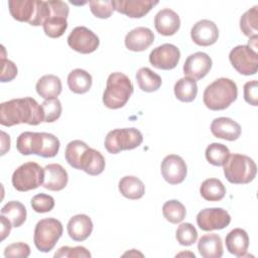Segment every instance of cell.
I'll use <instances>...</instances> for the list:
<instances>
[{"label":"cell","instance_id":"15","mask_svg":"<svg viewBox=\"0 0 258 258\" xmlns=\"http://www.w3.org/2000/svg\"><path fill=\"white\" fill-rule=\"evenodd\" d=\"M192 41L201 46L214 44L219 37V29L215 22L209 19H202L194 24L190 30Z\"/></svg>","mask_w":258,"mask_h":258},{"label":"cell","instance_id":"17","mask_svg":"<svg viewBox=\"0 0 258 258\" xmlns=\"http://www.w3.org/2000/svg\"><path fill=\"white\" fill-rule=\"evenodd\" d=\"M154 40L153 32L143 26L130 30L125 36V46L131 51H143L147 49Z\"/></svg>","mask_w":258,"mask_h":258},{"label":"cell","instance_id":"26","mask_svg":"<svg viewBox=\"0 0 258 258\" xmlns=\"http://www.w3.org/2000/svg\"><path fill=\"white\" fill-rule=\"evenodd\" d=\"M35 89L37 94L44 100L56 98L61 93V81L54 75H45L37 81Z\"/></svg>","mask_w":258,"mask_h":258},{"label":"cell","instance_id":"4","mask_svg":"<svg viewBox=\"0 0 258 258\" xmlns=\"http://www.w3.org/2000/svg\"><path fill=\"white\" fill-rule=\"evenodd\" d=\"M133 94V85L123 73H112L106 84L103 94V103L109 109L122 108Z\"/></svg>","mask_w":258,"mask_h":258},{"label":"cell","instance_id":"18","mask_svg":"<svg viewBox=\"0 0 258 258\" xmlns=\"http://www.w3.org/2000/svg\"><path fill=\"white\" fill-rule=\"evenodd\" d=\"M211 132L217 138L234 141L241 135V126L231 118L219 117L213 120Z\"/></svg>","mask_w":258,"mask_h":258},{"label":"cell","instance_id":"21","mask_svg":"<svg viewBox=\"0 0 258 258\" xmlns=\"http://www.w3.org/2000/svg\"><path fill=\"white\" fill-rule=\"evenodd\" d=\"M93 222L85 214H79L72 217L68 223V234L71 239L77 242L85 241L93 231Z\"/></svg>","mask_w":258,"mask_h":258},{"label":"cell","instance_id":"28","mask_svg":"<svg viewBox=\"0 0 258 258\" xmlns=\"http://www.w3.org/2000/svg\"><path fill=\"white\" fill-rule=\"evenodd\" d=\"M92 76L85 70H73L68 76V86L75 94H85L92 87Z\"/></svg>","mask_w":258,"mask_h":258},{"label":"cell","instance_id":"39","mask_svg":"<svg viewBox=\"0 0 258 258\" xmlns=\"http://www.w3.org/2000/svg\"><path fill=\"white\" fill-rule=\"evenodd\" d=\"M175 238L180 245L190 246L197 241L198 232L190 223H181L176 229Z\"/></svg>","mask_w":258,"mask_h":258},{"label":"cell","instance_id":"47","mask_svg":"<svg viewBox=\"0 0 258 258\" xmlns=\"http://www.w3.org/2000/svg\"><path fill=\"white\" fill-rule=\"evenodd\" d=\"M0 221H1V240H4L7 236H9L11 228L13 226L10 223V221L3 215H1Z\"/></svg>","mask_w":258,"mask_h":258},{"label":"cell","instance_id":"43","mask_svg":"<svg viewBox=\"0 0 258 258\" xmlns=\"http://www.w3.org/2000/svg\"><path fill=\"white\" fill-rule=\"evenodd\" d=\"M2 55H1V77L0 80L2 83H6V82H10L12 80H14L17 76V67L16 64L7 59L5 57V48L2 45Z\"/></svg>","mask_w":258,"mask_h":258},{"label":"cell","instance_id":"6","mask_svg":"<svg viewBox=\"0 0 258 258\" xmlns=\"http://www.w3.org/2000/svg\"><path fill=\"white\" fill-rule=\"evenodd\" d=\"M62 225L54 218H45L37 222L33 242L38 251L46 253L53 249L56 242L62 235Z\"/></svg>","mask_w":258,"mask_h":258},{"label":"cell","instance_id":"10","mask_svg":"<svg viewBox=\"0 0 258 258\" xmlns=\"http://www.w3.org/2000/svg\"><path fill=\"white\" fill-rule=\"evenodd\" d=\"M68 44L74 50L88 54L95 51L100 44L99 37L85 26H77L68 36Z\"/></svg>","mask_w":258,"mask_h":258},{"label":"cell","instance_id":"40","mask_svg":"<svg viewBox=\"0 0 258 258\" xmlns=\"http://www.w3.org/2000/svg\"><path fill=\"white\" fill-rule=\"evenodd\" d=\"M59 140L53 134L42 132V145L39 156L49 158L54 157L59 150Z\"/></svg>","mask_w":258,"mask_h":258},{"label":"cell","instance_id":"44","mask_svg":"<svg viewBox=\"0 0 258 258\" xmlns=\"http://www.w3.org/2000/svg\"><path fill=\"white\" fill-rule=\"evenodd\" d=\"M30 255V247L28 244L23 242L12 243L4 249V256L6 258L21 257L27 258Z\"/></svg>","mask_w":258,"mask_h":258},{"label":"cell","instance_id":"23","mask_svg":"<svg viewBox=\"0 0 258 258\" xmlns=\"http://www.w3.org/2000/svg\"><path fill=\"white\" fill-rule=\"evenodd\" d=\"M42 145V132L26 131L21 133L16 140V148L22 155L35 154L39 156Z\"/></svg>","mask_w":258,"mask_h":258},{"label":"cell","instance_id":"5","mask_svg":"<svg viewBox=\"0 0 258 258\" xmlns=\"http://www.w3.org/2000/svg\"><path fill=\"white\" fill-rule=\"evenodd\" d=\"M224 166V174L227 180L235 184H245L252 181L257 172L256 163L247 155L230 154Z\"/></svg>","mask_w":258,"mask_h":258},{"label":"cell","instance_id":"22","mask_svg":"<svg viewBox=\"0 0 258 258\" xmlns=\"http://www.w3.org/2000/svg\"><path fill=\"white\" fill-rule=\"evenodd\" d=\"M226 247L231 254L237 257L246 256L249 247V237L247 232L241 228H236L230 231L226 236Z\"/></svg>","mask_w":258,"mask_h":258},{"label":"cell","instance_id":"38","mask_svg":"<svg viewBox=\"0 0 258 258\" xmlns=\"http://www.w3.org/2000/svg\"><path fill=\"white\" fill-rule=\"evenodd\" d=\"M43 111V122L51 123L56 121L61 115V104L57 98L46 99L41 103Z\"/></svg>","mask_w":258,"mask_h":258},{"label":"cell","instance_id":"36","mask_svg":"<svg viewBox=\"0 0 258 258\" xmlns=\"http://www.w3.org/2000/svg\"><path fill=\"white\" fill-rule=\"evenodd\" d=\"M240 29L248 37L257 35L258 32V6L247 10L240 18Z\"/></svg>","mask_w":258,"mask_h":258},{"label":"cell","instance_id":"30","mask_svg":"<svg viewBox=\"0 0 258 258\" xmlns=\"http://www.w3.org/2000/svg\"><path fill=\"white\" fill-rule=\"evenodd\" d=\"M200 194L206 201L218 202L224 199L226 195V187L220 179L208 178L202 182Z\"/></svg>","mask_w":258,"mask_h":258},{"label":"cell","instance_id":"14","mask_svg":"<svg viewBox=\"0 0 258 258\" xmlns=\"http://www.w3.org/2000/svg\"><path fill=\"white\" fill-rule=\"evenodd\" d=\"M212 64V58L207 53L198 51L186 57L183 64V74L185 77L198 81L208 75Z\"/></svg>","mask_w":258,"mask_h":258},{"label":"cell","instance_id":"7","mask_svg":"<svg viewBox=\"0 0 258 258\" xmlns=\"http://www.w3.org/2000/svg\"><path fill=\"white\" fill-rule=\"evenodd\" d=\"M12 185L18 191H28L43 184L44 168L28 161L17 167L12 174Z\"/></svg>","mask_w":258,"mask_h":258},{"label":"cell","instance_id":"11","mask_svg":"<svg viewBox=\"0 0 258 258\" xmlns=\"http://www.w3.org/2000/svg\"><path fill=\"white\" fill-rule=\"evenodd\" d=\"M231 216L222 208H207L197 216V224L203 231L222 230L229 226Z\"/></svg>","mask_w":258,"mask_h":258},{"label":"cell","instance_id":"46","mask_svg":"<svg viewBox=\"0 0 258 258\" xmlns=\"http://www.w3.org/2000/svg\"><path fill=\"white\" fill-rule=\"evenodd\" d=\"M244 99L252 106L258 105V83L256 80L247 82L244 85Z\"/></svg>","mask_w":258,"mask_h":258},{"label":"cell","instance_id":"16","mask_svg":"<svg viewBox=\"0 0 258 258\" xmlns=\"http://www.w3.org/2000/svg\"><path fill=\"white\" fill-rule=\"evenodd\" d=\"M158 1L153 0H115L114 9L121 14L131 18H141L145 16Z\"/></svg>","mask_w":258,"mask_h":258},{"label":"cell","instance_id":"20","mask_svg":"<svg viewBox=\"0 0 258 258\" xmlns=\"http://www.w3.org/2000/svg\"><path fill=\"white\" fill-rule=\"evenodd\" d=\"M69 180L67 170L58 163H50L44 167V180L42 186L48 190L58 191L63 189Z\"/></svg>","mask_w":258,"mask_h":258},{"label":"cell","instance_id":"31","mask_svg":"<svg viewBox=\"0 0 258 258\" xmlns=\"http://www.w3.org/2000/svg\"><path fill=\"white\" fill-rule=\"evenodd\" d=\"M173 90L177 100L184 103L192 102L198 94L197 81L188 77L181 78L175 83Z\"/></svg>","mask_w":258,"mask_h":258},{"label":"cell","instance_id":"27","mask_svg":"<svg viewBox=\"0 0 258 258\" xmlns=\"http://www.w3.org/2000/svg\"><path fill=\"white\" fill-rule=\"evenodd\" d=\"M121 195L129 200H139L145 194V186L142 180L133 175L123 176L118 184Z\"/></svg>","mask_w":258,"mask_h":258},{"label":"cell","instance_id":"42","mask_svg":"<svg viewBox=\"0 0 258 258\" xmlns=\"http://www.w3.org/2000/svg\"><path fill=\"white\" fill-rule=\"evenodd\" d=\"M90 9L91 12L98 18H109L114 9L113 1L106 0V1H90Z\"/></svg>","mask_w":258,"mask_h":258},{"label":"cell","instance_id":"41","mask_svg":"<svg viewBox=\"0 0 258 258\" xmlns=\"http://www.w3.org/2000/svg\"><path fill=\"white\" fill-rule=\"evenodd\" d=\"M31 207L36 213H47L54 208V199L46 194L35 195L31 199Z\"/></svg>","mask_w":258,"mask_h":258},{"label":"cell","instance_id":"9","mask_svg":"<svg viewBox=\"0 0 258 258\" xmlns=\"http://www.w3.org/2000/svg\"><path fill=\"white\" fill-rule=\"evenodd\" d=\"M233 68L241 75L251 76L257 73L258 53L249 45H237L229 53Z\"/></svg>","mask_w":258,"mask_h":258},{"label":"cell","instance_id":"1","mask_svg":"<svg viewBox=\"0 0 258 258\" xmlns=\"http://www.w3.org/2000/svg\"><path fill=\"white\" fill-rule=\"evenodd\" d=\"M43 122V111L35 99L25 97L12 99L0 105V124L6 127L26 123L38 125Z\"/></svg>","mask_w":258,"mask_h":258},{"label":"cell","instance_id":"48","mask_svg":"<svg viewBox=\"0 0 258 258\" xmlns=\"http://www.w3.org/2000/svg\"><path fill=\"white\" fill-rule=\"evenodd\" d=\"M1 155H4L10 149V136L1 131Z\"/></svg>","mask_w":258,"mask_h":258},{"label":"cell","instance_id":"19","mask_svg":"<svg viewBox=\"0 0 258 258\" xmlns=\"http://www.w3.org/2000/svg\"><path fill=\"white\" fill-rule=\"evenodd\" d=\"M154 26L156 31L161 35H173L179 29L180 19L176 12L169 8H164L156 13Z\"/></svg>","mask_w":258,"mask_h":258},{"label":"cell","instance_id":"12","mask_svg":"<svg viewBox=\"0 0 258 258\" xmlns=\"http://www.w3.org/2000/svg\"><path fill=\"white\" fill-rule=\"evenodd\" d=\"M180 58L179 49L170 43H164L155 47L149 54L150 63L159 70L174 69Z\"/></svg>","mask_w":258,"mask_h":258},{"label":"cell","instance_id":"24","mask_svg":"<svg viewBox=\"0 0 258 258\" xmlns=\"http://www.w3.org/2000/svg\"><path fill=\"white\" fill-rule=\"evenodd\" d=\"M198 250L204 258H220L223 256V242L218 234L203 235L198 242Z\"/></svg>","mask_w":258,"mask_h":258},{"label":"cell","instance_id":"8","mask_svg":"<svg viewBox=\"0 0 258 258\" xmlns=\"http://www.w3.org/2000/svg\"><path fill=\"white\" fill-rule=\"evenodd\" d=\"M142 141V133L136 128L114 129L106 135L105 148L109 153L117 154L122 150H131L138 147Z\"/></svg>","mask_w":258,"mask_h":258},{"label":"cell","instance_id":"3","mask_svg":"<svg viewBox=\"0 0 258 258\" xmlns=\"http://www.w3.org/2000/svg\"><path fill=\"white\" fill-rule=\"evenodd\" d=\"M11 16L20 22L39 26L49 18L50 10L47 1L37 0H10L8 1Z\"/></svg>","mask_w":258,"mask_h":258},{"label":"cell","instance_id":"37","mask_svg":"<svg viewBox=\"0 0 258 258\" xmlns=\"http://www.w3.org/2000/svg\"><path fill=\"white\" fill-rule=\"evenodd\" d=\"M42 26L45 35L50 38H57L60 37L67 30L68 21L64 17L50 15Z\"/></svg>","mask_w":258,"mask_h":258},{"label":"cell","instance_id":"13","mask_svg":"<svg viewBox=\"0 0 258 258\" xmlns=\"http://www.w3.org/2000/svg\"><path fill=\"white\" fill-rule=\"evenodd\" d=\"M160 171L165 181L170 184H178L184 180L187 167L185 161L179 155L169 154L163 158Z\"/></svg>","mask_w":258,"mask_h":258},{"label":"cell","instance_id":"25","mask_svg":"<svg viewBox=\"0 0 258 258\" xmlns=\"http://www.w3.org/2000/svg\"><path fill=\"white\" fill-rule=\"evenodd\" d=\"M105 158L101 152L89 147L81 160V170L90 175H99L105 169Z\"/></svg>","mask_w":258,"mask_h":258},{"label":"cell","instance_id":"34","mask_svg":"<svg viewBox=\"0 0 258 258\" xmlns=\"http://www.w3.org/2000/svg\"><path fill=\"white\" fill-rule=\"evenodd\" d=\"M163 217L171 224L180 223L186 215L185 207L177 200H170L162 206Z\"/></svg>","mask_w":258,"mask_h":258},{"label":"cell","instance_id":"32","mask_svg":"<svg viewBox=\"0 0 258 258\" xmlns=\"http://www.w3.org/2000/svg\"><path fill=\"white\" fill-rule=\"evenodd\" d=\"M1 215L5 216L13 227H20L26 220L27 212L23 204L18 201H10L1 209Z\"/></svg>","mask_w":258,"mask_h":258},{"label":"cell","instance_id":"35","mask_svg":"<svg viewBox=\"0 0 258 258\" xmlns=\"http://www.w3.org/2000/svg\"><path fill=\"white\" fill-rule=\"evenodd\" d=\"M205 154L207 160L211 164L215 166H223L230 155V150L226 145L215 142L208 145Z\"/></svg>","mask_w":258,"mask_h":258},{"label":"cell","instance_id":"2","mask_svg":"<svg viewBox=\"0 0 258 258\" xmlns=\"http://www.w3.org/2000/svg\"><path fill=\"white\" fill-rule=\"evenodd\" d=\"M237 97L238 89L236 83L227 78H220L205 89L203 101L208 109L220 111L228 108Z\"/></svg>","mask_w":258,"mask_h":258},{"label":"cell","instance_id":"29","mask_svg":"<svg viewBox=\"0 0 258 258\" xmlns=\"http://www.w3.org/2000/svg\"><path fill=\"white\" fill-rule=\"evenodd\" d=\"M136 81H137L138 87L143 92H147V93L157 91L162 84V80L160 76L146 67L141 68L137 71Z\"/></svg>","mask_w":258,"mask_h":258},{"label":"cell","instance_id":"33","mask_svg":"<svg viewBox=\"0 0 258 258\" xmlns=\"http://www.w3.org/2000/svg\"><path fill=\"white\" fill-rule=\"evenodd\" d=\"M88 148H89V145H87V143H85L84 141H81V140L71 141L66 147V151H64L66 160L72 167L76 169H80L82 157Z\"/></svg>","mask_w":258,"mask_h":258},{"label":"cell","instance_id":"45","mask_svg":"<svg viewBox=\"0 0 258 258\" xmlns=\"http://www.w3.org/2000/svg\"><path fill=\"white\" fill-rule=\"evenodd\" d=\"M54 257H68V258H72V257H83V258H87V257H91V253L89 252V250H87L85 247L83 246H77V247H69V246H64L61 247L57 250V252L54 253Z\"/></svg>","mask_w":258,"mask_h":258}]
</instances>
